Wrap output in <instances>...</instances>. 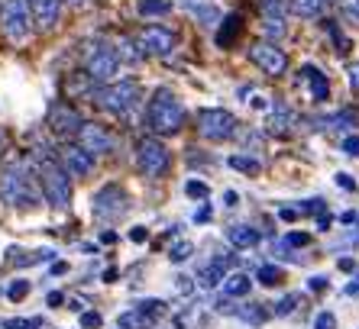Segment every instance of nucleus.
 Segmentation results:
<instances>
[{
	"label": "nucleus",
	"instance_id": "nucleus-21",
	"mask_svg": "<svg viewBox=\"0 0 359 329\" xmlns=\"http://www.w3.org/2000/svg\"><path fill=\"white\" fill-rule=\"evenodd\" d=\"M292 123H294V110L285 107V104H276L272 113H269V130L276 132V136H285V132L292 130Z\"/></svg>",
	"mask_w": 359,
	"mask_h": 329
},
{
	"label": "nucleus",
	"instance_id": "nucleus-5",
	"mask_svg": "<svg viewBox=\"0 0 359 329\" xmlns=\"http://www.w3.org/2000/svg\"><path fill=\"white\" fill-rule=\"evenodd\" d=\"M84 74L97 84H114L120 74V55L114 52V46L100 39L84 42Z\"/></svg>",
	"mask_w": 359,
	"mask_h": 329
},
{
	"label": "nucleus",
	"instance_id": "nucleus-50",
	"mask_svg": "<svg viewBox=\"0 0 359 329\" xmlns=\"http://www.w3.org/2000/svg\"><path fill=\"white\" fill-rule=\"evenodd\" d=\"M330 223H334V220H330V214H320V216H318V230L327 232V230H330Z\"/></svg>",
	"mask_w": 359,
	"mask_h": 329
},
{
	"label": "nucleus",
	"instance_id": "nucleus-34",
	"mask_svg": "<svg viewBox=\"0 0 359 329\" xmlns=\"http://www.w3.org/2000/svg\"><path fill=\"white\" fill-rule=\"evenodd\" d=\"M294 307H298V297L294 294H288V297H282L272 310H276V316H288V313H294Z\"/></svg>",
	"mask_w": 359,
	"mask_h": 329
},
{
	"label": "nucleus",
	"instance_id": "nucleus-8",
	"mask_svg": "<svg viewBox=\"0 0 359 329\" xmlns=\"http://www.w3.org/2000/svg\"><path fill=\"white\" fill-rule=\"evenodd\" d=\"M198 132L210 142H224L236 132V116L224 107H204L198 110Z\"/></svg>",
	"mask_w": 359,
	"mask_h": 329
},
{
	"label": "nucleus",
	"instance_id": "nucleus-11",
	"mask_svg": "<svg viewBox=\"0 0 359 329\" xmlns=\"http://www.w3.org/2000/svg\"><path fill=\"white\" fill-rule=\"evenodd\" d=\"M250 62L259 71L272 74V78H278V74L288 71V55H285L282 49H278L276 42H256V46H250Z\"/></svg>",
	"mask_w": 359,
	"mask_h": 329
},
{
	"label": "nucleus",
	"instance_id": "nucleus-47",
	"mask_svg": "<svg viewBox=\"0 0 359 329\" xmlns=\"http://www.w3.org/2000/svg\"><path fill=\"white\" fill-rule=\"evenodd\" d=\"M46 300H49V307H62V304H65V294H59V290H52V294L46 297Z\"/></svg>",
	"mask_w": 359,
	"mask_h": 329
},
{
	"label": "nucleus",
	"instance_id": "nucleus-35",
	"mask_svg": "<svg viewBox=\"0 0 359 329\" xmlns=\"http://www.w3.org/2000/svg\"><path fill=\"white\" fill-rule=\"evenodd\" d=\"M168 10V0H142L140 4V13L146 17V13H165Z\"/></svg>",
	"mask_w": 359,
	"mask_h": 329
},
{
	"label": "nucleus",
	"instance_id": "nucleus-14",
	"mask_svg": "<svg viewBox=\"0 0 359 329\" xmlns=\"http://www.w3.org/2000/svg\"><path fill=\"white\" fill-rule=\"evenodd\" d=\"M78 139H81V148H88L94 158H97L100 152H114V148H117V139L100 123H84L81 132H78Z\"/></svg>",
	"mask_w": 359,
	"mask_h": 329
},
{
	"label": "nucleus",
	"instance_id": "nucleus-7",
	"mask_svg": "<svg viewBox=\"0 0 359 329\" xmlns=\"http://www.w3.org/2000/svg\"><path fill=\"white\" fill-rule=\"evenodd\" d=\"M168 162H172V155H168V148L162 146V139L142 136V139L136 142V164H140V172L146 174V178H162V174L168 172Z\"/></svg>",
	"mask_w": 359,
	"mask_h": 329
},
{
	"label": "nucleus",
	"instance_id": "nucleus-17",
	"mask_svg": "<svg viewBox=\"0 0 359 329\" xmlns=\"http://www.w3.org/2000/svg\"><path fill=\"white\" fill-rule=\"evenodd\" d=\"M301 81L308 84L311 100H318V104H324V100L330 97V81H327L324 71H318L314 65H304V68H301Z\"/></svg>",
	"mask_w": 359,
	"mask_h": 329
},
{
	"label": "nucleus",
	"instance_id": "nucleus-33",
	"mask_svg": "<svg viewBox=\"0 0 359 329\" xmlns=\"http://www.w3.org/2000/svg\"><path fill=\"white\" fill-rule=\"evenodd\" d=\"M184 190H188V197H194V200H208L210 197V188L204 181H188Z\"/></svg>",
	"mask_w": 359,
	"mask_h": 329
},
{
	"label": "nucleus",
	"instance_id": "nucleus-37",
	"mask_svg": "<svg viewBox=\"0 0 359 329\" xmlns=\"http://www.w3.org/2000/svg\"><path fill=\"white\" fill-rule=\"evenodd\" d=\"M26 294H29V284H26V281H13V284L7 288V297H10V300H23Z\"/></svg>",
	"mask_w": 359,
	"mask_h": 329
},
{
	"label": "nucleus",
	"instance_id": "nucleus-30",
	"mask_svg": "<svg viewBox=\"0 0 359 329\" xmlns=\"http://www.w3.org/2000/svg\"><path fill=\"white\" fill-rule=\"evenodd\" d=\"M136 310H140V313H146V316H149V320L156 323V320H159V316H165V310H168V307L162 304V300H156V297H149V300H142V304L136 307Z\"/></svg>",
	"mask_w": 359,
	"mask_h": 329
},
{
	"label": "nucleus",
	"instance_id": "nucleus-9",
	"mask_svg": "<svg viewBox=\"0 0 359 329\" xmlns=\"http://www.w3.org/2000/svg\"><path fill=\"white\" fill-rule=\"evenodd\" d=\"M175 29H168V26L162 23H152V26H142L140 33H136V49H140V55H152V58H159V55H168V52L175 49Z\"/></svg>",
	"mask_w": 359,
	"mask_h": 329
},
{
	"label": "nucleus",
	"instance_id": "nucleus-40",
	"mask_svg": "<svg viewBox=\"0 0 359 329\" xmlns=\"http://www.w3.org/2000/svg\"><path fill=\"white\" fill-rule=\"evenodd\" d=\"M100 323H104V320H100V313H94V310H81V326H84V329H97Z\"/></svg>",
	"mask_w": 359,
	"mask_h": 329
},
{
	"label": "nucleus",
	"instance_id": "nucleus-32",
	"mask_svg": "<svg viewBox=\"0 0 359 329\" xmlns=\"http://www.w3.org/2000/svg\"><path fill=\"white\" fill-rule=\"evenodd\" d=\"M114 52H117L120 58H126V62H136V58H142V55H140V49H136V42H133V39H120L117 46H114Z\"/></svg>",
	"mask_w": 359,
	"mask_h": 329
},
{
	"label": "nucleus",
	"instance_id": "nucleus-49",
	"mask_svg": "<svg viewBox=\"0 0 359 329\" xmlns=\"http://www.w3.org/2000/svg\"><path fill=\"white\" fill-rule=\"evenodd\" d=\"M350 84L359 91V62H356V65H350Z\"/></svg>",
	"mask_w": 359,
	"mask_h": 329
},
{
	"label": "nucleus",
	"instance_id": "nucleus-25",
	"mask_svg": "<svg viewBox=\"0 0 359 329\" xmlns=\"http://www.w3.org/2000/svg\"><path fill=\"white\" fill-rule=\"evenodd\" d=\"M236 316H240L243 323H250V326H262V323L269 320V313H266V307H259V304H250V307H240V310H233Z\"/></svg>",
	"mask_w": 359,
	"mask_h": 329
},
{
	"label": "nucleus",
	"instance_id": "nucleus-18",
	"mask_svg": "<svg viewBox=\"0 0 359 329\" xmlns=\"http://www.w3.org/2000/svg\"><path fill=\"white\" fill-rule=\"evenodd\" d=\"M230 262H233V255H217L214 262H208L198 272V284H201V288H217L220 281L226 278V265H230Z\"/></svg>",
	"mask_w": 359,
	"mask_h": 329
},
{
	"label": "nucleus",
	"instance_id": "nucleus-53",
	"mask_svg": "<svg viewBox=\"0 0 359 329\" xmlns=\"http://www.w3.org/2000/svg\"><path fill=\"white\" fill-rule=\"evenodd\" d=\"M224 204L226 206H236V204H240V200H236V190H226V194H224Z\"/></svg>",
	"mask_w": 359,
	"mask_h": 329
},
{
	"label": "nucleus",
	"instance_id": "nucleus-42",
	"mask_svg": "<svg viewBox=\"0 0 359 329\" xmlns=\"http://www.w3.org/2000/svg\"><path fill=\"white\" fill-rule=\"evenodd\" d=\"M343 152L346 155H359V136H346L343 139Z\"/></svg>",
	"mask_w": 359,
	"mask_h": 329
},
{
	"label": "nucleus",
	"instance_id": "nucleus-16",
	"mask_svg": "<svg viewBox=\"0 0 359 329\" xmlns=\"http://www.w3.org/2000/svg\"><path fill=\"white\" fill-rule=\"evenodd\" d=\"M62 162H65L62 168H65L68 174H75V178H84V174L94 172V155L81 146H72V142L62 148Z\"/></svg>",
	"mask_w": 359,
	"mask_h": 329
},
{
	"label": "nucleus",
	"instance_id": "nucleus-38",
	"mask_svg": "<svg viewBox=\"0 0 359 329\" xmlns=\"http://www.w3.org/2000/svg\"><path fill=\"white\" fill-rule=\"evenodd\" d=\"M282 242H285V246H288V248H304V246H308V242H311V239L304 236V232H288V236H285Z\"/></svg>",
	"mask_w": 359,
	"mask_h": 329
},
{
	"label": "nucleus",
	"instance_id": "nucleus-41",
	"mask_svg": "<svg viewBox=\"0 0 359 329\" xmlns=\"http://www.w3.org/2000/svg\"><path fill=\"white\" fill-rule=\"evenodd\" d=\"M298 214H324V200H320V197H314V200H308V204H301L298 206Z\"/></svg>",
	"mask_w": 359,
	"mask_h": 329
},
{
	"label": "nucleus",
	"instance_id": "nucleus-1",
	"mask_svg": "<svg viewBox=\"0 0 359 329\" xmlns=\"http://www.w3.org/2000/svg\"><path fill=\"white\" fill-rule=\"evenodd\" d=\"M184 123V107L182 100L168 88H159V91L149 97V107H146V126H149L156 136H172L178 132Z\"/></svg>",
	"mask_w": 359,
	"mask_h": 329
},
{
	"label": "nucleus",
	"instance_id": "nucleus-54",
	"mask_svg": "<svg viewBox=\"0 0 359 329\" xmlns=\"http://www.w3.org/2000/svg\"><path fill=\"white\" fill-rule=\"evenodd\" d=\"M178 290H182V294H188V290H191V281L184 278V274H182V281H178Z\"/></svg>",
	"mask_w": 359,
	"mask_h": 329
},
{
	"label": "nucleus",
	"instance_id": "nucleus-2",
	"mask_svg": "<svg viewBox=\"0 0 359 329\" xmlns=\"http://www.w3.org/2000/svg\"><path fill=\"white\" fill-rule=\"evenodd\" d=\"M36 178L42 184V194L55 210H68L72 206V181H68V172L55 162V155H39L36 162Z\"/></svg>",
	"mask_w": 359,
	"mask_h": 329
},
{
	"label": "nucleus",
	"instance_id": "nucleus-29",
	"mask_svg": "<svg viewBox=\"0 0 359 329\" xmlns=\"http://www.w3.org/2000/svg\"><path fill=\"white\" fill-rule=\"evenodd\" d=\"M256 278H259V284H266V288H276L278 281L285 278V272L278 265H262L259 272H256Z\"/></svg>",
	"mask_w": 359,
	"mask_h": 329
},
{
	"label": "nucleus",
	"instance_id": "nucleus-51",
	"mask_svg": "<svg viewBox=\"0 0 359 329\" xmlns=\"http://www.w3.org/2000/svg\"><path fill=\"white\" fill-rule=\"evenodd\" d=\"M130 239H133V242H146V230H142V226H136V230L130 232Z\"/></svg>",
	"mask_w": 359,
	"mask_h": 329
},
{
	"label": "nucleus",
	"instance_id": "nucleus-56",
	"mask_svg": "<svg viewBox=\"0 0 359 329\" xmlns=\"http://www.w3.org/2000/svg\"><path fill=\"white\" fill-rule=\"evenodd\" d=\"M68 4H72V7H81V4H88V0H68Z\"/></svg>",
	"mask_w": 359,
	"mask_h": 329
},
{
	"label": "nucleus",
	"instance_id": "nucleus-26",
	"mask_svg": "<svg viewBox=\"0 0 359 329\" xmlns=\"http://www.w3.org/2000/svg\"><path fill=\"white\" fill-rule=\"evenodd\" d=\"M117 326L120 329H149L152 320L146 316V313H140V310H130V313H123V316L117 320Z\"/></svg>",
	"mask_w": 359,
	"mask_h": 329
},
{
	"label": "nucleus",
	"instance_id": "nucleus-19",
	"mask_svg": "<svg viewBox=\"0 0 359 329\" xmlns=\"http://www.w3.org/2000/svg\"><path fill=\"white\" fill-rule=\"evenodd\" d=\"M226 242L236 248H252L259 246V232L246 226V223H233V226H226Z\"/></svg>",
	"mask_w": 359,
	"mask_h": 329
},
{
	"label": "nucleus",
	"instance_id": "nucleus-31",
	"mask_svg": "<svg viewBox=\"0 0 359 329\" xmlns=\"http://www.w3.org/2000/svg\"><path fill=\"white\" fill-rule=\"evenodd\" d=\"M191 252H194V246L182 239V242H175V246L168 248V258H172L175 265H182V262H188V258H191Z\"/></svg>",
	"mask_w": 359,
	"mask_h": 329
},
{
	"label": "nucleus",
	"instance_id": "nucleus-55",
	"mask_svg": "<svg viewBox=\"0 0 359 329\" xmlns=\"http://www.w3.org/2000/svg\"><path fill=\"white\" fill-rule=\"evenodd\" d=\"M65 268H68L65 262H55V265H52V274H62V272H65Z\"/></svg>",
	"mask_w": 359,
	"mask_h": 329
},
{
	"label": "nucleus",
	"instance_id": "nucleus-39",
	"mask_svg": "<svg viewBox=\"0 0 359 329\" xmlns=\"http://www.w3.org/2000/svg\"><path fill=\"white\" fill-rule=\"evenodd\" d=\"M314 329H337V316L330 310L318 313V320H314Z\"/></svg>",
	"mask_w": 359,
	"mask_h": 329
},
{
	"label": "nucleus",
	"instance_id": "nucleus-4",
	"mask_svg": "<svg viewBox=\"0 0 359 329\" xmlns=\"http://www.w3.org/2000/svg\"><path fill=\"white\" fill-rule=\"evenodd\" d=\"M0 200H4L7 206H20V210L39 204L36 188H33V178L26 174L23 164L13 162V164H7V168L0 172Z\"/></svg>",
	"mask_w": 359,
	"mask_h": 329
},
{
	"label": "nucleus",
	"instance_id": "nucleus-3",
	"mask_svg": "<svg viewBox=\"0 0 359 329\" xmlns=\"http://www.w3.org/2000/svg\"><path fill=\"white\" fill-rule=\"evenodd\" d=\"M91 100L100 110H107L114 116H130L133 107L142 100V88L140 81H114V84H104L100 91H91Z\"/></svg>",
	"mask_w": 359,
	"mask_h": 329
},
{
	"label": "nucleus",
	"instance_id": "nucleus-24",
	"mask_svg": "<svg viewBox=\"0 0 359 329\" xmlns=\"http://www.w3.org/2000/svg\"><path fill=\"white\" fill-rule=\"evenodd\" d=\"M330 4H334V0H292L294 13H298V17H308V20L320 17V13H324Z\"/></svg>",
	"mask_w": 359,
	"mask_h": 329
},
{
	"label": "nucleus",
	"instance_id": "nucleus-45",
	"mask_svg": "<svg viewBox=\"0 0 359 329\" xmlns=\"http://www.w3.org/2000/svg\"><path fill=\"white\" fill-rule=\"evenodd\" d=\"M308 288L311 290H324L327 288V278H324V274H314V278L308 281Z\"/></svg>",
	"mask_w": 359,
	"mask_h": 329
},
{
	"label": "nucleus",
	"instance_id": "nucleus-36",
	"mask_svg": "<svg viewBox=\"0 0 359 329\" xmlns=\"http://www.w3.org/2000/svg\"><path fill=\"white\" fill-rule=\"evenodd\" d=\"M4 329H46L42 320H7Z\"/></svg>",
	"mask_w": 359,
	"mask_h": 329
},
{
	"label": "nucleus",
	"instance_id": "nucleus-27",
	"mask_svg": "<svg viewBox=\"0 0 359 329\" xmlns=\"http://www.w3.org/2000/svg\"><path fill=\"white\" fill-rule=\"evenodd\" d=\"M318 123H327V130H346V126L356 123V113H353V110H340V113L324 116V120H318Z\"/></svg>",
	"mask_w": 359,
	"mask_h": 329
},
{
	"label": "nucleus",
	"instance_id": "nucleus-15",
	"mask_svg": "<svg viewBox=\"0 0 359 329\" xmlns=\"http://www.w3.org/2000/svg\"><path fill=\"white\" fill-rule=\"evenodd\" d=\"M29 10V23H36L39 29H52L62 20V0H26Z\"/></svg>",
	"mask_w": 359,
	"mask_h": 329
},
{
	"label": "nucleus",
	"instance_id": "nucleus-13",
	"mask_svg": "<svg viewBox=\"0 0 359 329\" xmlns=\"http://www.w3.org/2000/svg\"><path fill=\"white\" fill-rule=\"evenodd\" d=\"M262 33H266V42H278L288 29L285 23V0H262Z\"/></svg>",
	"mask_w": 359,
	"mask_h": 329
},
{
	"label": "nucleus",
	"instance_id": "nucleus-46",
	"mask_svg": "<svg viewBox=\"0 0 359 329\" xmlns=\"http://www.w3.org/2000/svg\"><path fill=\"white\" fill-rule=\"evenodd\" d=\"M343 294H346V297H359V274H356V278H350V284L343 288Z\"/></svg>",
	"mask_w": 359,
	"mask_h": 329
},
{
	"label": "nucleus",
	"instance_id": "nucleus-48",
	"mask_svg": "<svg viewBox=\"0 0 359 329\" xmlns=\"http://www.w3.org/2000/svg\"><path fill=\"white\" fill-rule=\"evenodd\" d=\"M208 220H210V206L204 204V206L198 210V214H194V223H208Z\"/></svg>",
	"mask_w": 359,
	"mask_h": 329
},
{
	"label": "nucleus",
	"instance_id": "nucleus-12",
	"mask_svg": "<svg viewBox=\"0 0 359 329\" xmlns=\"http://www.w3.org/2000/svg\"><path fill=\"white\" fill-rule=\"evenodd\" d=\"M84 126L81 113H78L68 100H59V104H52L49 107V130L59 136V139H72V136H78Z\"/></svg>",
	"mask_w": 359,
	"mask_h": 329
},
{
	"label": "nucleus",
	"instance_id": "nucleus-10",
	"mask_svg": "<svg viewBox=\"0 0 359 329\" xmlns=\"http://www.w3.org/2000/svg\"><path fill=\"white\" fill-rule=\"evenodd\" d=\"M126 210H130V200H126V194L117 184H104L91 197V214L97 216V220H117Z\"/></svg>",
	"mask_w": 359,
	"mask_h": 329
},
{
	"label": "nucleus",
	"instance_id": "nucleus-28",
	"mask_svg": "<svg viewBox=\"0 0 359 329\" xmlns=\"http://www.w3.org/2000/svg\"><path fill=\"white\" fill-rule=\"evenodd\" d=\"M230 168L246 172V174H259L262 172V162H259V158H250V155H230Z\"/></svg>",
	"mask_w": 359,
	"mask_h": 329
},
{
	"label": "nucleus",
	"instance_id": "nucleus-44",
	"mask_svg": "<svg viewBox=\"0 0 359 329\" xmlns=\"http://www.w3.org/2000/svg\"><path fill=\"white\" fill-rule=\"evenodd\" d=\"M337 184H340L343 190H356V181H353L350 174H337Z\"/></svg>",
	"mask_w": 359,
	"mask_h": 329
},
{
	"label": "nucleus",
	"instance_id": "nucleus-20",
	"mask_svg": "<svg viewBox=\"0 0 359 329\" xmlns=\"http://www.w3.org/2000/svg\"><path fill=\"white\" fill-rule=\"evenodd\" d=\"M243 33V17L240 13H230V17L220 20V29H217V46L220 49H230Z\"/></svg>",
	"mask_w": 359,
	"mask_h": 329
},
{
	"label": "nucleus",
	"instance_id": "nucleus-43",
	"mask_svg": "<svg viewBox=\"0 0 359 329\" xmlns=\"http://www.w3.org/2000/svg\"><path fill=\"white\" fill-rule=\"evenodd\" d=\"M343 13L353 20H359V0H343Z\"/></svg>",
	"mask_w": 359,
	"mask_h": 329
},
{
	"label": "nucleus",
	"instance_id": "nucleus-52",
	"mask_svg": "<svg viewBox=\"0 0 359 329\" xmlns=\"http://www.w3.org/2000/svg\"><path fill=\"white\" fill-rule=\"evenodd\" d=\"M278 216H282L285 223H292V220H298V210H278Z\"/></svg>",
	"mask_w": 359,
	"mask_h": 329
},
{
	"label": "nucleus",
	"instance_id": "nucleus-22",
	"mask_svg": "<svg viewBox=\"0 0 359 329\" xmlns=\"http://www.w3.org/2000/svg\"><path fill=\"white\" fill-rule=\"evenodd\" d=\"M184 7L191 10L194 17L201 20V23H208V26H214V23H220V10L214 7V4H208V0H184Z\"/></svg>",
	"mask_w": 359,
	"mask_h": 329
},
{
	"label": "nucleus",
	"instance_id": "nucleus-23",
	"mask_svg": "<svg viewBox=\"0 0 359 329\" xmlns=\"http://www.w3.org/2000/svg\"><path fill=\"white\" fill-rule=\"evenodd\" d=\"M252 288L250 274H226L224 278V297H230V300H236V297H246Z\"/></svg>",
	"mask_w": 359,
	"mask_h": 329
},
{
	"label": "nucleus",
	"instance_id": "nucleus-6",
	"mask_svg": "<svg viewBox=\"0 0 359 329\" xmlns=\"http://www.w3.org/2000/svg\"><path fill=\"white\" fill-rule=\"evenodd\" d=\"M29 10H26V0H4L0 7V33L10 46H23L29 39Z\"/></svg>",
	"mask_w": 359,
	"mask_h": 329
}]
</instances>
